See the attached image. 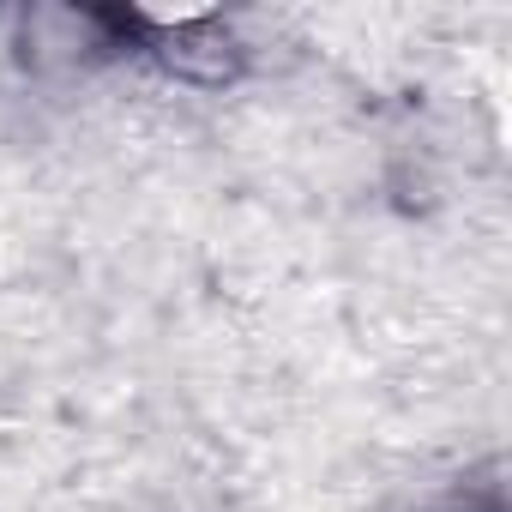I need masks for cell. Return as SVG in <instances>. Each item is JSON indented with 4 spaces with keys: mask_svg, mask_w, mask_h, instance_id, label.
<instances>
[{
    "mask_svg": "<svg viewBox=\"0 0 512 512\" xmlns=\"http://www.w3.org/2000/svg\"><path fill=\"white\" fill-rule=\"evenodd\" d=\"M151 43H157V61L187 85H229L241 73V61H247L235 31L217 25V19H187V25L151 31Z\"/></svg>",
    "mask_w": 512,
    "mask_h": 512,
    "instance_id": "cell-1",
    "label": "cell"
}]
</instances>
